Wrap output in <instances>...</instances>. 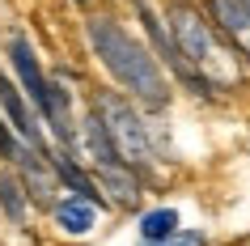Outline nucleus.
<instances>
[{
    "label": "nucleus",
    "instance_id": "f257e3e1",
    "mask_svg": "<svg viewBox=\"0 0 250 246\" xmlns=\"http://www.w3.org/2000/svg\"><path fill=\"white\" fill-rule=\"evenodd\" d=\"M89 43H93V51H98V60L110 68V77L132 93V98H140V102H148V106H166L170 102V85L161 77L157 60H153L123 26L106 22V17H93L89 22Z\"/></svg>",
    "mask_w": 250,
    "mask_h": 246
},
{
    "label": "nucleus",
    "instance_id": "f03ea898",
    "mask_svg": "<svg viewBox=\"0 0 250 246\" xmlns=\"http://www.w3.org/2000/svg\"><path fill=\"white\" fill-rule=\"evenodd\" d=\"M9 60H13L17 68V81H21V89L30 93V102L42 111V119L51 123V132L60 136V140H72V123H68V98L60 85H51V81L42 77V68H39V55H34V47H30L21 34H13L9 39Z\"/></svg>",
    "mask_w": 250,
    "mask_h": 246
},
{
    "label": "nucleus",
    "instance_id": "7ed1b4c3",
    "mask_svg": "<svg viewBox=\"0 0 250 246\" xmlns=\"http://www.w3.org/2000/svg\"><path fill=\"white\" fill-rule=\"evenodd\" d=\"M93 115L102 119V128H106V136H110V144H115V153L123 157V166H148V132H145V123H140V115H136L123 98L106 93Z\"/></svg>",
    "mask_w": 250,
    "mask_h": 246
},
{
    "label": "nucleus",
    "instance_id": "20e7f679",
    "mask_svg": "<svg viewBox=\"0 0 250 246\" xmlns=\"http://www.w3.org/2000/svg\"><path fill=\"white\" fill-rule=\"evenodd\" d=\"M136 13H140V22H145V30H148V39H153V47H157V55L170 64V72L178 81H183L187 89H195V93H204V98H212V85H208V77L199 72L191 60H187L183 51H178V43H174V34L166 26H161V17L148 9V0H136Z\"/></svg>",
    "mask_w": 250,
    "mask_h": 246
},
{
    "label": "nucleus",
    "instance_id": "39448f33",
    "mask_svg": "<svg viewBox=\"0 0 250 246\" xmlns=\"http://www.w3.org/2000/svg\"><path fill=\"white\" fill-rule=\"evenodd\" d=\"M0 106H4V115H9V123H13L17 136H21L26 144H34L39 153H47L42 132H39V119L30 115V106H26V98L17 93V85H13V81H4V77H0Z\"/></svg>",
    "mask_w": 250,
    "mask_h": 246
},
{
    "label": "nucleus",
    "instance_id": "423d86ee",
    "mask_svg": "<svg viewBox=\"0 0 250 246\" xmlns=\"http://www.w3.org/2000/svg\"><path fill=\"white\" fill-rule=\"evenodd\" d=\"M212 17L221 22L225 39L233 43L237 51L250 55V9L242 0H212Z\"/></svg>",
    "mask_w": 250,
    "mask_h": 246
},
{
    "label": "nucleus",
    "instance_id": "0eeeda50",
    "mask_svg": "<svg viewBox=\"0 0 250 246\" xmlns=\"http://www.w3.org/2000/svg\"><path fill=\"white\" fill-rule=\"evenodd\" d=\"M47 157H51V170H55V174H60V179H64L68 187L81 195V200H89V204H102V195H98L93 179L77 166V161H72V157H64V153H47Z\"/></svg>",
    "mask_w": 250,
    "mask_h": 246
},
{
    "label": "nucleus",
    "instance_id": "6e6552de",
    "mask_svg": "<svg viewBox=\"0 0 250 246\" xmlns=\"http://www.w3.org/2000/svg\"><path fill=\"white\" fill-rule=\"evenodd\" d=\"M140 233H145V242H166L178 233V212L174 208H157V212H148L140 221Z\"/></svg>",
    "mask_w": 250,
    "mask_h": 246
},
{
    "label": "nucleus",
    "instance_id": "1a4fd4ad",
    "mask_svg": "<svg viewBox=\"0 0 250 246\" xmlns=\"http://www.w3.org/2000/svg\"><path fill=\"white\" fill-rule=\"evenodd\" d=\"M55 221H60L68 233H85L93 225V208L85 204V200H64V204H55Z\"/></svg>",
    "mask_w": 250,
    "mask_h": 246
},
{
    "label": "nucleus",
    "instance_id": "9d476101",
    "mask_svg": "<svg viewBox=\"0 0 250 246\" xmlns=\"http://www.w3.org/2000/svg\"><path fill=\"white\" fill-rule=\"evenodd\" d=\"M0 204H4V212L13 221L26 217V191H21V182H13L9 174H0Z\"/></svg>",
    "mask_w": 250,
    "mask_h": 246
},
{
    "label": "nucleus",
    "instance_id": "9b49d317",
    "mask_svg": "<svg viewBox=\"0 0 250 246\" xmlns=\"http://www.w3.org/2000/svg\"><path fill=\"white\" fill-rule=\"evenodd\" d=\"M21 144H26V140H21L17 132H9V128H4V123H0V157H4V161H13V157H17V149H21ZM30 149H34V144H30Z\"/></svg>",
    "mask_w": 250,
    "mask_h": 246
},
{
    "label": "nucleus",
    "instance_id": "f8f14e48",
    "mask_svg": "<svg viewBox=\"0 0 250 246\" xmlns=\"http://www.w3.org/2000/svg\"><path fill=\"white\" fill-rule=\"evenodd\" d=\"M166 242H170V238H166ZM170 246H204V238H199V233H187V238H174Z\"/></svg>",
    "mask_w": 250,
    "mask_h": 246
},
{
    "label": "nucleus",
    "instance_id": "ddd939ff",
    "mask_svg": "<svg viewBox=\"0 0 250 246\" xmlns=\"http://www.w3.org/2000/svg\"><path fill=\"white\" fill-rule=\"evenodd\" d=\"M77 4H89V0H77Z\"/></svg>",
    "mask_w": 250,
    "mask_h": 246
},
{
    "label": "nucleus",
    "instance_id": "4468645a",
    "mask_svg": "<svg viewBox=\"0 0 250 246\" xmlns=\"http://www.w3.org/2000/svg\"><path fill=\"white\" fill-rule=\"evenodd\" d=\"M242 4H246V9H250V0H242Z\"/></svg>",
    "mask_w": 250,
    "mask_h": 246
}]
</instances>
